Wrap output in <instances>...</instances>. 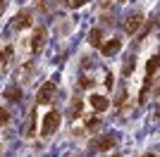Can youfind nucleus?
I'll list each match as a JSON object with an SVG mask.
<instances>
[{"instance_id": "obj_1", "label": "nucleus", "mask_w": 160, "mask_h": 157, "mask_svg": "<svg viewBox=\"0 0 160 157\" xmlns=\"http://www.w3.org/2000/svg\"><path fill=\"white\" fill-rule=\"evenodd\" d=\"M60 121H62V114L58 110H50L46 117H43V129H41L43 136H53L55 131L60 129Z\"/></svg>"}, {"instance_id": "obj_2", "label": "nucleus", "mask_w": 160, "mask_h": 157, "mask_svg": "<svg viewBox=\"0 0 160 157\" xmlns=\"http://www.w3.org/2000/svg\"><path fill=\"white\" fill-rule=\"evenodd\" d=\"M55 91H58V86H55V81H46V83L38 88V95H36V100H38V105H48L50 100L55 98Z\"/></svg>"}, {"instance_id": "obj_3", "label": "nucleus", "mask_w": 160, "mask_h": 157, "mask_svg": "<svg viewBox=\"0 0 160 157\" xmlns=\"http://www.w3.org/2000/svg\"><path fill=\"white\" fill-rule=\"evenodd\" d=\"M46 40H48L46 26H36V31H33V36H31V50L33 52H41L43 48H46Z\"/></svg>"}, {"instance_id": "obj_4", "label": "nucleus", "mask_w": 160, "mask_h": 157, "mask_svg": "<svg viewBox=\"0 0 160 157\" xmlns=\"http://www.w3.org/2000/svg\"><path fill=\"white\" fill-rule=\"evenodd\" d=\"M115 143H117V138H115L112 133H105V136L96 138L93 143H91V148L98 150V152H108V150H112V148H115Z\"/></svg>"}, {"instance_id": "obj_5", "label": "nucleus", "mask_w": 160, "mask_h": 157, "mask_svg": "<svg viewBox=\"0 0 160 157\" xmlns=\"http://www.w3.org/2000/svg\"><path fill=\"white\" fill-rule=\"evenodd\" d=\"M120 50H122V38H120V36H115V38H110L108 43L100 45V52H103L105 57H112V55H117Z\"/></svg>"}, {"instance_id": "obj_6", "label": "nucleus", "mask_w": 160, "mask_h": 157, "mask_svg": "<svg viewBox=\"0 0 160 157\" xmlns=\"http://www.w3.org/2000/svg\"><path fill=\"white\" fill-rule=\"evenodd\" d=\"M141 24H143V14L134 12V14H129L127 19H124V31L127 33H136L141 29Z\"/></svg>"}, {"instance_id": "obj_7", "label": "nucleus", "mask_w": 160, "mask_h": 157, "mask_svg": "<svg viewBox=\"0 0 160 157\" xmlns=\"http://www.w3.org/2000/svg\"><path fill=\"white\" fill-rule=\"evenodd\" d=\"M31 21H33V14L29 12V10H22V12L12 19V26L22 31V29H29V26H31Z\"/></svg>"}, {"instance_id": "obj_8", "label": "nucleus", "mask_w": 160, "mask_h": 157, "mask_svg": "<svg viewBox=\"0 0 160 157\" xmlns=\"http://www.w3.org/2000/svg\"><path fill=\"white\" fill-rule=\"evenodd\" d=\"M33 69H36V62L33 59H29V62H24V64L17 69V81H29L33 74Z\"/></svg>"}, {"instance_id": "obj_9", "label": "nucleus", "mask_w": 160, "mask_h": 157, "mask_svg": "<svg viewBox=\"0 0 160 157\" xmlns=\"http://www.w3.org/2000/svg\"><path fill=\"white\" fill-rule=\"evenodd\" d=\"M88 102H91V107H93L96 112H105L108 107H110V100L105 98V95H91V98H88Z\"/></svg>"}, {"instance_id": "obj_10", "label": "nucleus", "mask_w": 160, "mask_h": 157, "mask_svg": "<svg viewBox=\"0 0 160 157\" xmlns=\"http://www.w3.org/2000/svg\"><path fill=\"white\" fill-rule=\"evenodd\" d=\"M12 57H14V48L7 45L5 50H0V69H7L12 64Z\"/></svg>"}, {"instance_id": "obj_11", "label": "nucleus", "mask_w": 160, "mask_h": 157, "mask_svg": "<svg viewBox=\"0 0 160 157\" xmlns=\"http://www.w3.org/2000/svg\"><path fill=\"white\" fill-rule=\"evenodd\" d=\"M2 98L10 100V102H19V100H22V88H19V86H7L5 93H2Z\"/></svg>"}, {"instance_id": "obj_12", "label": "nucleus", "mask_w": 160, "mask_h": 157, "mask_svg": "<svg viewBox=\"0 0 160 157\" xmlns=\"http://www.w3.org/2000/svg\"><path fill=\"white\" fill-rule=\"evenodd\" d=\"M27 138H33L36 136V110H31V114H29V124H27Z\"/></svg>"}, {"instance_id": "obj_13", "label": "nucleus", "mask_w": 160, "mask_h": 157, "mask_svg": "<svg viewBox=\"0 0 160 157\" xmlns=\"http://www.w3.org/2000/svg\"><path fill=\"white\" fill-rule=\"evenodd\" d=\"M88 43L93 48H100L103 45V33H100V29H93V31L88 33Z\"/></svg>"}, {"instance_id": "obj_14", "label": "nucleus", "mask_w": 160, "mask_h": 157, "mask_svg": "<svg viewBox=\"0 0 160 157\" xmlns=\"http://www.w3.org/2000/svg\"><path fill=\"white\" fill-rule=\"evenodd\" d=\"M158 64H160L158 55H153V57L146 62V74H148V76H155V72H158Z\"/></svg>"}, {"instance_id": "obj_15", "label": "nucleus", "mask_w": 160, "mask_h": 157, "mask_svg": "<svg viewBox=\"0 0 160 157\" xmlns=\"http://www.w3.org/2000/svg\"><path fill=\"white\" fill-rule=\"evenodd\" d=\"M151 83H153V76H148L146 81H143V88H141V93H139V102L141 105L148 100V88H151Z\"/></svg>"}, {"instance_id": "obj_16", "label": "nucleus", "mask_w": 160, "mask_h": 157, "mask_svg": "<svg viewBox=\"0 0 160 157\" xmlns=\"http://www.w3.org/2000/svg\"><path fill=\"white\" fill-rule=\"evenodd\" d=\"M69 112H72V119H79L81 117V100L74 98L72 100V107H69Z\"/></svg>"}, {"instance_id": "obj_17", "label": "nucleus", "mask_w": 160, "mask_h": 157, "mask_svg": "<svg viewBox=\"0 0 160 157\" xmlns=\"http://www.w3.org/2000/svg\"><path fill=\"white\" fill-rule=\"evenodd\" d=\"M10 119H12V114H10L7 110H2V107H0V126H5Z\"/></svg>"}, {"instance_id": "obj_18", "label": "nucleus", "mask_w": 160, "mask_h": 157, "mask_svg": "<svg viewBox=\"0 0 160 157\" xmlns=\"http://www.w3.org/2000/svg\"><path fill=\"white\" fill-rule=\"evenodd\" d=\"M86 126H88V129H98V126H100V119H98V117L86 119Z\"/></svg>"}, {"instance_id": "obj_19", "label": "nucleus", "mask_w": 160, "mask_h": 157, "mask_svg": "<svg viewBox=\"0 0 160 157\" xmlns=\"http://www.w3.org/2000/svg\"><path fill=\"white\" fill-rule=\"evenodd\" d=\"M134 67H136V62H134V57H129V59H127V64H124V74L134 72Z\"/></svg>"}, {"instance_id": "obj_20", "label": "nucleus", "mask_w": 160, "mask_h": 157, "mask_svg": "<svg viewBox=\"0 0 160 157\" xmlns=\"http://www.w3.org/2000/svg\"><path fill=\"white\" fill-rule=\"evenodd\" d=\"M88 0H67V5L69 7H81V5H86Z\"/></svg>"}, {"instance_id": "obj_21", "label": "nucleus", "mask_w": 160, "mask_h": 157, "mask_svg": "<svg viewBox=\"0 0 160 157\" xmlns=\"http://www.w3.org/2000/svg\"><path fill=\"white\" fill-rule=\"evenodd\" d=\"M79 86H81V88H91V86H93V81H91V78H86V76H81Z\"/></svg>"}, {"instance_id": "obj_22", "label": "nucleus", "mask_w": 160, "mask_h": 157, "mask_svg": "<svg viewBox=\"0 0 160 157\" xmlns=\"http://www.w3.org/2000/svg\"><path fill=\"white\" fill-rule=\"evenodd\" d=\"M127 100V91H120V95H117V100H115V105H122Z\"/></svg>"}, {"instance_id": "obj_23", "label": "nucleus", "mask_w": 160, "mask_h": 157, "mask_svg": "<svg viewBox=\"0 0 160 157\" xmlns=\"http://www.w3.org/2000/svg\"><path fill=\"white\" fill-rule=\"evenodd\" d=\"M5 5H7V0H0V14L5 12Z\"/></svg>"}, {"instance_id": "obj_24", "label": "nucleus", "mask_w": 160, "mask_h": 157, "mask_svg": "<svg viewBox=\"0 0 160 157\" xmlns=\"http://www.w3.org/2000/svg\"><path fill=\"white\" fill-rule=\"evenodd\" d=\"M100 2H103V5H110V2H112V0H100Z\"/></svg>"}, {"instance_id": "obj_25", "label": "nucleus", "mask_w": 160, "mask_h": 157, "mask_svg": "<svg viewBox=\"0 0 160 157\" xmlns=\"http://www.w3.org/2000/svg\"><path fill=\"white\" fill-rule=\"evenodd\" d=\"M143 157H155V152H148V155H143Z\"/></svg>"}, {"instance_id": "obj_26", "label": "nucleus", "mask_w": 160, "mask_h": 157, "mask_svg": "<svg viewBox=\"0 0 160 157\" xmlns=\"http://www.w3.org/2000/svg\"><path fill=\"white\" fill-rule=\"evenodd\" d=\"M112 157H122V155H112Z\"/></svg>"}]
</instances>
